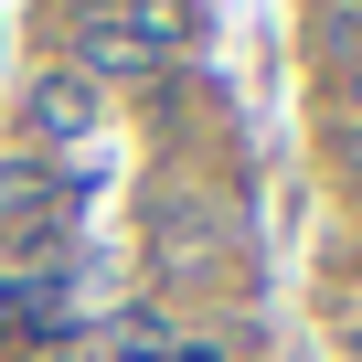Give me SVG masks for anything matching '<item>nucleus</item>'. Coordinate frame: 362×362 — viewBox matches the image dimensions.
<instances>
[{"mask_svg":"<svg viewBox=\"0 0 362 362\" xmlns=\"http://www.w3.org/2000/svg\"><path fill=\"white\" fill-rule=\"evenodd\" d=\"M170 54H181L170 0H96V11H75V75H160Z\"/></svg>","mask_w":362,"mask_h":362,"instance_id":"obj_1","label":"nucleus"},{"mask_svg":"<svg viewBox=\"0 0 362 362\" xmlns=\"http://www.w3.org/2000/svg\"><path fill=\"white\" fill-rule=\"evenodd\" d=\"M214 245H224V203H203V192H160V203H149V256H160V277H192Z\"/></svg>","mask_w":362,"mask_h":362,"instance_id":"obj_2","label":"nucleus"},{"mask_svg":"<svg viewBox=\"0 0 362 362\" xmlns=\"http://www.w3.org/2000/svg\"><path fill=\"white\" fill-rule=\"evenodd\" d=\"M64 320H75V288H64V277H43V267L0 288V330H64Z\"/></svg>","mask_w":362,"mask_h":362,"instance_id":"obj_3","label":"nucleus"},{"mask_svg":"<svg viewBox=\"0 0 362 362\" xmlns=\"http://www.w3.org/2000/svg\"><path fill=\"white\" fill-rule=\"evenodd\" d=\"M96 128V86L86 75H43L33 86V139H86Z\"/></svg>","mask_w":362,"mask_h":362,"instance_id":"obj_4","label":"nucleus"},{"mask_svg":"<svg viewBox=\"0 0 362 362\" xmlns=\"http://www.w3.org/2000/svg\"><path fill=\"white\" fill-rule=\"evenodd\" d=\"M181 351H192V341H181L170 320H149V309H139V320H117V330H107V351H96V362H181Z\"/></svg>","mask_w":362,"mask_h":362,"instance_id":"obj_5","label":"nucleus"},{"mask_svg":"<svg viewBox=\"0 0 362 362\" xmlns=\"http://www.w3.org/2000/svg\"><path fill=\"white\" fill-rule=\"evenodd\" d=\"M181 362H224V351H203V341H192V351H181Z\"/></svg>","mask_w":362,"mask_h":362,"instance_id":"obj_6","label":"nucleus"},{"mask_svg":"<svg viewBox=\"0 0 362 362\" xmlns=\"http://www.w3.org/2000/svg\"><path fill=\"white\" fill-rule=\"evenodd\" d=\"M33 362H75V351H33Z\"/></svg>","mask_w":362,"mask_h":362,"instance_id":"obj_7","label":"nucleus"},{"mask_svg":"<svg viewBox=\"0 0 362 362\" xmlns=\"http://www.w3.org/2000/svg\"><path fill=\"white\" fill-rule=\"evenodd\" d=\"M86 11H96V0H86Z\"/></svg>","mask_w":362,"mask_h":362,"instance_id":"obj_8","label":"nucleus"}]
</instances>
